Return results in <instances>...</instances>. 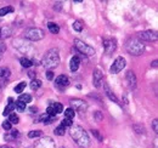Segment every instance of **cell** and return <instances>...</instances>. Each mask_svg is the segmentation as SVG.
<instances>
[{
  "mask_svg": "<svg viewBox=\"0 0 158 148\" xmlns=\"http://www.w3.org/2000/svg\"><path fill=\"white\" fill-rule=\"evenodd\" d=\"M74 46H76V49L78 50L81 55H84V56L95 55V50H94V47L90 46V45H88L86 43L79 40V39H74Z\"/></svg>",
  "mask_w": 158,
  "mask_h": 148,
  "instance_id": "5",
  "label": "cell"
},
{
  "mask_svg": "<svg viewBox=\"0 0 158 148\" xmlns=\"http://www.w3.org/2000/svg\"><path fill=\"white\" fill-rule=\"evenodd\" d=\"M44 37H45V33L40 28L32 27V28H27L24 31V39L31 40V41H39L41 39H44Z\"/></svg>",
  "mask_w": 158,
  "mask_h": 148,
  "instance_id": "4",
  "label": "cell"
},
{
  "mask_svg": "<svg viewBox=\"0 0 158 148\" xmlns=\"http://www.w3.org/2000/svg\"><path fill=\"white\" fill-rule=\"evenodd\" d=\"M69 135L74 140V142L78 145L80 148H88L90 146V138L88 132L84 130L83 126L80 125H72L69 130Z\"/></svg>",
  "mask_w": 158,
  "mask_h": 148,
  "instance_id": "1",
  "label": "cell"
},
{
  "mask_svg": "<svg viewBox=\"0 0 158 148\" xmlns=\"http://www.w3.org/2000/svg\"><path fill=\"white\" fill-rule=\"evenodd\" d=\"M69 105H71L69 108H72L73 111L85 112L86 111V108H88L86 102H84V101L80 100V98H72V100L69 101Z\"/></svg>",
  "mask_w": 158,
  "mask_h": 148,
  "instance_id": "9",
  "label": "cell"
},
{
  "mask_svg": "<svg viewBox=\"0 0 158 148\" xmlns=\"http://www.w3.org/2000/svg\"><path fill=\"white\" fill-rule=\"evenodd\" d=\"M74 117H76V112L73 111L72 108H67V109L64 111V118H66V119L72 120Z\"/></svg>",
  "mask_w": 158,
  "mask_h": 148,
  "instance_id": "26",
  "label": "cell"
},
{
  "mask_svg": "<svg viewBox=\"0 0 158 148\" xmlns=\"http://www.w3.org/2000/svg\"><path fill=\"white\" fill-rule=\"evenodd\" d=\"M0 148H14V147H10V146H0Z\"/></svg>",
  "mask_w": 158,
  "mask_h": 148,
  "instance_id": "47",
  "label": "cell"
},
{
  "mask_svg": "<svg viewBox=\"0 0 158 148\" xmlns=\"http://www.w3.org/2000/svg\"><path fill=\"white\" fill-rule=\"evenodd\" d=\"M151 66H152V67H153V68H157V61H153V62H152V64H151Z\"/></svg>",
  "mask_w": 158,
  "mask_h": 148,
  "instance_id": "46",
  "label": "cell"
},
{
  "mask_svg": "<svg viewBox=\"0 0 158 148\" xmlns=\"http://www.w3.org/2000/svg\"><path fill=\"white\" fill-rule=\"evenodd\" d=\"M40 86H41V80H39V79H33L31 81V89L32 90H38Z\"/></svg>",
  "mask_w": 158,
  "mask_h": 148,
  "instance_id": "27",
  "label": "cell"
},
{
  "mask_svg": "<svg viewBox=\"0 0 158 148\" xmlns=\"http://www.w3.org/2000/svg\"><path fill=\"white\" fill-rule=\"evenodd\" d=\"M68 85H69V79H68V76H66V75H63V74L59 75V76L55 79V86L59 88L60 90H63V89L67 88Z\"/></svg>",
  "mask_w": 158,
  "mask_h": 148,
  "instance_id": "12",
  "label": "cell"
},
{
  "mask_svg": "<svg viewBox=\"0 0 158 148\" xmlns=\"http://www.w3.org/2000/svg\"><path fill=\"white\" fill-rule=\"evenodd\" d=\"M46 78H48L49 80H52V79H54V72H52V71H48V72H46Z\"/></svg>",
  "mask_w": 158,
  "mask_h": 148,
  "instance_id": "41",
  "label": "cell"
},
{
  "mask_svg": "<svg viewBox=\"0 0 158 148\" xmlns=\"http://www.w3.org/2000/svg\"><path fill=\"white\" fill-rule=\"evenodd\" d=\"M41 63H43V66H44L46 69H49V71L55 69L60 64L59 49H50V50L45 54V56L43 57Z\"/></svg>",
  "mask_w": 158,
  "mask_h": 148,
  "instance_id": "2",
  "label": "cell"
},
{
  "mask_svg": "<svg viewBox=\"0 0 158 148\" xmlns=\"http://www.w3.org/2000/svg\"><path fill=\"white\" fill-rule=\"evenodd\" d=\"M133 129L135 130V132L136 134H140V135H145L146 134V129H145V126L143 125H141V124H135V125H133Z\"/></svg>",
  "mask_w": 158,
  "mask_h": 148,
  "instance_id": "24",
  "label": "cell"
},
{
  "mask_svg": "<svg viewBox=\"0 0 158 148\" xmlns=\"http://www.w3.org/2000/svg\"><path fill=\"white\" fill-rule=\"evenodd\" d=\"M55 120V117H51V115H49V114H43V115H40L39 118V121H43L44 124H51L52 121Z\"/></svg>",
  "mask_w": 158,
  "mask_h": 148,
  "instance_id": "18",
  "label": "cell"
},
{
  "mask_svg": "<svg viewBox=\"0 0 158 148\" xmlns=\"http://www.w3.org/2000/svg\"><path fill=\"white\" fill-rule=\"evenodd\" d=\"M79 64H80V58H79L78 56H73V57L71 58V61H69V69H71L72 72L78 71Z\"/></svg>",
  "mask_w": 158,
  "mask_h": 148,
  "instance_id": "16",
  "label": "cell"
},
{
  "mask_svg": "<svg viewBox=\"0 0 158 148\" xmlns=\"http://www.w3.org/2000/svg\"><path fill=\"white\" fill-rule=\"evenodd\" d=\"M125 64H127V62H125V58H124V57H122V56H119V57H117V58L114 60L113 64L111 66V69H110V72H111L112 74L119 73L120 71H123V69H124Z\"/></svg>",
  "mask_w": 158,
  "mask_h": 148,
  "instance_id": "8",
  "label": "cell"
},
{
  "mask_svg": "<svg viewBox=\"0 0 158 148\" xmlns=\"http://www.w3.org/2000/svg\"><path fill=\"white\" fill-rule=\"evenodd\" d=\"M61 148H66V147H61Z\"/></svg>",
  "mask_w": 158,
  "mask_h": 148,
  "instance_id": "48",
  "label": "cell"
},
{
  "mask_svg": "<svg viewBox=\"0 0 158 148\" xmlns=\"http://www.w3.org/2000/svg\"><path fill=\"white\" fill-rule=\"evenodd\" d=\"M102 45H103L105 52L108 54V55L112 54V52H114L116 49H117V41H116V39H105L103 43H102Z\"/></svg>",
  "mask_w": 158,
  "mask_h": 148,
  "instance_id": "11",
  "label": "cell"
},
{
  "mask_svg": "<svg viewBox=\"0 0 158 148\" xmlns=\"http://www.w3.org/2000/svg\"><path fill=\"white\" fill-rule=\"evenodd\" d=\"M56 147V143L54 141L52 137L50 136H43L41 138H39L35 145H34V148H55Z\"/></svg>",
  "mask_w": 158,
  "mask_h": 148,
  "instance_id": "7",
  "label": "cell"
},
{
  "mask_svg": "<svg viewBox=\"0 0 158 148\" xmlns=\"http://www.w3.org/2000/svg\"><path fill=\"white\" fill-rule=\"evenodd\" d=\"M14 46L20 51L22 54H29L31 55V52L33 51V46L28 43V41H26V39H16L15 41H14Z\"/></svg>",
  "mask_w": 158,
  "mask_h": 148,
  "instance_id": "6",
  "label": "cell"
},
{
  "mask_svg": "<svg viewBox=\"0 0 158 148\" xmlns=\"http://www.w3.org/2000/svg\"><path fill=\"white\" fill-rule=\"evenodd\" d=\"M10 76V69L6 67H1L0 68V78H7Z\"/></svg>",
  "mask_w": 158,
  "mask_h": 148,
  "instance_id": "31",
  "label": "cell"
},
{
  "mask_svg": "<svg viewBox=\"0 0 158 148\" xmlns=\"http://www.w3.org/2000/svg\"><path fill=\"white\" fill-rule=\"evenodd\" d=\"M48 28H49V31H50L52 34H57L60 32V27L56 23H54V22H49V23H48Z\"/></svg>",
  "mask_w": 158,
  "mask_h": 148,
  "instance_id": "21",
  "label": "cell"
},
{
  "mask_svg": "<svg viewBox=\"0 0 158 148\" xmlns=\"http://www.w3.org/2000/svg\"><path fill=\"white\" fill-rule=\"evenodd\" d=\"M50 106L54 108V111L56 114H60V113H62L63 112V106L59 103V102H52V103H50Z\"/></svg>",
  "mask_w": 158,
  "mask_h": 148,
  "instance_id": "22",
  "label": "cell"
},
{
  "mask_svg": "<svg viewBox=\"0 0 158 148\" xmlns=\"http://www.w3.org/2000/svg\"><path fill=\"white\" fill-rule=\"evenodd\" d=\"M103 89H105V93H106V96H107L111 101H113V102H116V103H119L117 96H116V95L113 93V91L110 89V86H108V84H107V83H103Z\"/></svg>",
  "mask_w": 158,
  "mask_h": 148,
  "instance_id": "15",
  "label": "cell"
},
{
  "mask_svg": "<svg viewBox=\"0 0 158 148\" xmlns=\"http://www.w3.org/2000/svg\"><path fill=\"white\" fill-rule=\"evenodd\" d=\"M28 75H29L32 79H34V76H35V72H29V73H28Z\"/></svg>",
  "mask_w": 158,
  "mask_h": 148,
  "instance_id": "45",
  "label": "cell"
},
{
  "mask_svg": "<svg viewBox=\"0 0 158 148\" xmlns=\"http://www.w3.org/2000/svg\"><path fill=\"white\" fill-rule=\"evenodd\" d=\"M61 125L62 126H64V128H67V126H72L73 125V123H72V120H69V119H63L62 120V123H61Z\"/></svg>",
  "mask_w": 158,
  "mask_h": 148,
  "instance_id": "37",
  "label": "cell"
},
{
  "mask_svg": "<svg viewBox=\"0 0 158 148\" xmlns=\"http://www.w3.org/2000/svg\"><path fill=\"white\" fill-rule=\"evenodd\" d=\"M127 81H128V85L130 89H135L136 88V84H138V80H136V75L133 71H128L127 72Z\"/></svg>",
  "mask_w": 158,
  "mask_h": 148,
  "instance_id": "13",
  "label": "cell"
},
{
  "mask_svg": "<svg viewBox=\"0 0 158 148\" xmlns=\"http://www.w3.org/2000/svg\"><path fill=\"white\" fill-rule=\"evenodd\" d=\"M55 135H57V136H63L64 135V132H66V128L64 126H62V125H59L56 129H55Z\"/></svg>",
  "mask_w": 158,
  "mask_h": 148,
  "instance_id": "34",
  "label": "cell"
},
{
  "mask_svg": "<svg viewBox=\"0 0 158 148\" xmlns=\"http://www.w3.org/2000/svg\"><path fill=\"white\" fill-rule=\"evenodd\" d=\"M29 111H31V113H37L38 108H37V107H31V108H29Z\"/></svg>",
  "mask_w": 158,
  "mask_h": 148,
  "instance_id": "44",
  "label": "cell"
},
{
  "mask_svg": "<svg viewBox=\"0 0 158 148\" xmlns=\"http://www.w3.org/2000/svg\"><path fill=\"white\" fill-rule=\"evenodd\" d=\"M11 12H14V7L12 6H5V7H1L0 9V16L1 17L5 16V15H7V14H11Z\"/></svg>",
  "mask_w": 158,
  "mask_h": 148,
  "instance_id": "23",
  "label": "cell"
},
{
  "mask_svg": "<svg viewBox=\"0 0 158 148\" xmlns=\"http://www.w3.org/2000/svg\"><path fill=\"white\" fill-rule=\"evenodd\" d=\"M54 9H56V10H61V2H55Z\"/></svg>",
  "mask_w": 158,
  "mask_h": 148,
  "instance_id": "43",
  "label": "cell"
},
{
  "mask_svg": "<svg viewBox=\"0 0 158 148\" xmlns=\"http://www.w3.org/2000/svg\"><path fill=\"white\" fill-rule=\"evenodd\" d=\"M15 109V102H14V100L10 97L9 98V103H7V106L5 107V109L2 112V114L6 117V115H9V114H11V112Z\"/></svg>",
  "mask_w": 158,
  "mask_h": 148,
  "instance_id": "17",
  "label": "cell"
},
{
  "mask_svg": "<svg viewBox=\"0 0 158 148\" xmlns=\"http://www.w3.org/2000/svg\"><path fill=\"white\" fill-rule=\"evenodd\" d=\"M20 62H21V66L24 67V68H29V67L33 66V61L29 60L28 57H22L20 60Z\"/></svg>",
  "mask_w": 158,
  "mask_h": 148,
  "instance_id": "20",
  "label": "cell"
},
{
  "mask_svg": "<svg viewBox=\"0 0 158 148\" xmlns=\"http://www.w3.org/2000/svg\"><path fill=\"white\" fill-rule=\"evenodd\" d=\"M19 101L21 102H23V103H29L31 101H32V96L31 95H28V93H22L20 96V98H19Z\"/></svg>",
  "mask_w": 158,
  "mask_h": 148,
  "instance_id": "25",
  "label": "cell"
},
{
  "mask_svg": "<svg viewBox=\"0 0 158 148\" xmlns=\"http://www.w3.org/2000/svg\"><path fill=\"white\" fill-rule=\"evenodd\" d=\"M10 135H11V137H12L14 141H15V140L20 136V131H19V130H11V131H10Z\"/></svg>",
  "mask_w": 158,
  "mask_h": 148,
  "instance_id": "38",
  "label": "cell"
},
{
  "mask_svg": "<svg viewBox=\"0 0 158 148\" xmlns=\"http://www.w3.org/2000/svg\"><path fill=\"white\" fill-rule=\"evenodd\" d=\"M152 129L155 132H158V120L157 119H155L153 121H152Z\"/></svg>",
  "mask_w": 158,
  "mask_h": 148,
  "instance_id": "40",
  "label": "cell"
},
{
  "mask_svg": "<svg viewBox=\"0 0 158 148\" xmlns=\"http://www.w3.org/2000/svg\"><path fill=\"white\" fill-rule=\"evenodd\" d=\"M12 34V29L10 27H5L2 29H0V38L1 39H5V38H9Z\"/></svg>",
  "mask_w": 158,
  "mask_h": 148,
  "instance_id": "19",
  "label": "cell"
},
{
  "mask_svg": "<svg viewBox=\"0 0 158 148\" xmlns=\"http://www.w3.org/2000/svg\"><path fill=\"white\" fill-rule=\"evenodd\" d=\"M139 40L141 39L142 43L143 41H157L158 35L155 31H143L139 33Z\"/></svg>",
  "mask_w": 158,
  "mask_h": 148,
  "instance_id": "10",
  "label": "cell"
},
{
  "mask_svg": "<svg viewBox=\"0 0 158 148\" xmlns=\"http://www.w3.org/2000/svg\"><path fill=\"white\" fill-rule=\"evenodd\" d=\"M9 121L11 124H19L20 123V118H19V115L16 113H11L10 117H9Z\"/></svg>",
  "mask_w": 158,
  "mask_h": 148,
  "instance_id": "29",
  "label": "cell"
},
{
  "mask_svg": "<svg viewBox=\"0 0 158 148\" xmlns=\"http://www.w3.org/2000/svg\"><path fill=\"white\" fill-rule=\"evenodd\" d=\"M125 49L129 55L140 56L145 52V44L141 40H139L138 38H131L127 41Z\"/></svg>",
  "mask_w": 158,
  "mask_h": 148,
  "instance_id": "3",
  "label": "cell"
},
{
  "mask_svg": "<svg viewBox=\"0 0 158 148\" xmlns=\"http://www.w3.org/2000/svg\"><path fill=\"white\" fill-rule=\"evenodd\" d=\"M91 134L94 135V137H96L98 140H99V142H102V140H103V137L101 136V134L99 132V130H91Z\"/></svg>",
  "mask_w": 158,
  "mask_h": 148,
  "instance_id": "36",
  "label": "cell"
},
{
  "mask_svg": "<svg viewBox=\"0 0 158 148\" xmlns=\"http://www.w3.org/2000/svg\"><path fill=\"white\" fill-rule=\"evenodd\" d=\"M1 126H2V129L4 130H7V131H10L11 130V123L7 120V121H4L2 124H1Z\"/></svg>",
  "mask_w": 158,
  "mask_h": 148,
  "instance_id": "39",
  "label": "cell"
},
{
  "mask_svg": "<svg viewBox=\"0 0 158 148\" xmlns=\"http://www.w3.org/2000/svg\"><path fill=\"white\" fill-rule=\"evenodd\" d=\"M15 108L19 112H23L26 109V103H23V102H21V101H16V102H15Z\"/></svg>",
  "mask_w": 158,
  "mask_h": 148,
  "instance_id": "33",
  "label": "cell"
},
{
  "mask_svg": "<svg viewBox=\"0 0 158 148\" xmlns=\"http://www.w3.org/2000/svg\"><path fill=\"white\" fill-rule=\"evenodd\" d=\"M24 88H26V81H21L19 85H16V88H15V92H16V93L23 92Z\"/></svg>",
  "mask_w": 158,
  "mask_h": 148,
  "instance_id": "32",
  "label": "cell"
},
{
  "mask_svg": "<svg viewBox=\"0 0 158 148\" xmlns=\"http://www.w3.org/2000/svg\"><path fill=\"white\" fill-rule=\"evenodd\" d=\"M6 50V44H4V41L0 40V52H4Z\"/></svg>",
  "mask_w": 158,
  "mask_h": 148,
  "instance_id": "42",
  "label": "cell"
},
{
  "mask_svg": "<svg viewBox=\"0 0 158 148\" xmlns=\"http://www.w3.org/2000/svg\"><path fill=\"white\" fill-rule=\"evenodd\" d=\"M103 80V74L100 69H95L94 71V74H93V84L95 88H100L101 83Z\"/></svg>",
  "mask_w": 158,
  "mask_h": 148,
  "instance_id": "14",
  "label": "cell"
},
{
  "mask_svg": "<svg viewBox=\"0 0 158 148\" xmlns=\"http://www.w3.org/2000/svg\"><path fill=\"white\" fill-rule=\"evenodd\" d=\"M39 136H41V131L40 130H32V131L28 132V137L29 138H37Z\"/></svg>",
  "mask_w": 158,
  "mask_h": 148,
  "instance_id": "30",
  "label": "cell"
},
{
  "mask_svg": "<svg viewBox=\"0 0 158 148\" xmlns=\"http://www.w3.org/2000/svg\"><path fill=\"white\" fill-rule=\"evenodd\" d=\"M83 28H84V23L81 22V21H74V23H73V29L74 31H77V32H81L83 31Z\"/></svg>",
  "mask_w": 158,
  "mask_h": 148,
  "instance_id": "28",
  "label": "cell"
},
{
  "mask_svg": "<svg viewBox=\"0 0 158 148\" xmlns=\"http://www.w3.org/2000/svg\"><path fill=\"white\" fill-rule=\"evenodd\" d=\"M94 119L96 120V121H101L102 119H103V114H102V112L100 111H96L94 113Z\"/></svg>",
  "mask_w": 158,
  "mask_h": 148,
  "instance_id": "35",
  "label": "cell"
}]
</instances>
